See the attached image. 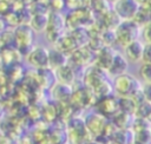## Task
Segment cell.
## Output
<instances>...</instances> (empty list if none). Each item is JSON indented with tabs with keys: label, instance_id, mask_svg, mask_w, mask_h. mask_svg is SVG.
Instances as JSON below:
<instances>
[{
	"label": "cell",
	"instance_id": "obj_1",
	"mask_svg": "<svg viewBox=\"0 0 151 144\" xmlns=\"http://www.w3.org/2000/svg\"><path fill=\"white\" fill-rule=\"evenodd\" d=\"M112 85L114 92L118 93L120 97H132L142 90L140 83L133 76L126 72L114 77Z\"/></svg>",
	"mask_w": 151,
	"mask_h": 144
},
{
	"label": "cell",
	"instance_id": "obj_2",
	"mask_svg": "<svg viewBox=\"0 0 151 144\" xmlns=\"http://www.w3.org/2000/svg\"><path fill=\"white\" fill-rule=\"evenodd\" d=\"M140 31L142 30L134 19L123 20L116 30V39L124 47L129 42L139 39Z\"/></svg>",
	"mask_w": 151,
	"mask_h": 144
},
{
	"label": "cell",
	"instance_id": "obj_3",
	"mask_svg": "<svg viewBox=\"0 0 151 144\" xmlns=\"http://www.w3.org/2000/svg\"><path fill=\"white\" fill-rule=\"evenodd\" d=\"M48 54H50V51L46 47L38 45L32 47L26 53V59L31 66L40 70V68L48 67Z\"/></svg>",
	"mask_w": 151,
	"mask_h": 144
},
{
	"label": "cell",
	"instance_id": "obj_4",
	"mask_svg": "<svg viewBox=\"0 0 151 144\" xmlns=\"http://www.w3.org/2000/svg\"><path fill=\"white\" fill-rule=\"evenodd\" d=\"M14 41L19 48H27L28 51L32 48V42L34 39V30L28 25H20L15 28Z\"/></svg>",
	"mask_w": 151,
	"mask_h": 144
},
{
	"label": "cell",
	"instance_id": "obj_5",
	"mask_svg": "<svg viewBox=\"0 0 151 144\" xmlns=\"http://www.w3.org/2000/svg\"><path fill=\"white\" fill-rule=\"evenodd\" d=\"M116 13L123 20L134 19L139 11V4L137 0H117L114 4Z\"/></svg>",
	"mask_w": 151,
	"mask_h": 144
},
{
	"label": "cell",
	"instance_id": "obj_6",
	"mask_svg": "<svg viewBox=\"0 0 151 144\" xmlns=\"http://www.w3.org/2000/svg\"><path fill=\"white\" fill-rule=\"evenodd\" d=\"M144 51V42L139 39L133 40L124 46V55L129 63H142Z\"/></svg>",
	"mask_w": 151,
	"mask_h": 144
},
{
	"label": "cell",
	"instance_id": "obj_7",
	"mask_svg": "<svg viewBox=\"0 0 151 144\" xmlns=\"http://www.w3.org/2000/svg\"><path fill=\"white\" fill-rule=\"evenodd\" d=\"M129 67V61L125 58V55H122L119 53H116L113 57V60L107 70V73L112 77H117L119 74H123L127 71Z\"/></svg>",
	"mask_w": 151,
	"mask_h": 144
},
{
	"label": "cell",
	"instance_id": "obj_8",
	"mask_svg": "<svg viewBox=\"0 0 151 144\" xmlns=\"http://www.w3.org/2000/svg\"><path fill=\"white\" fill-rule=\"evenodd\" d=\"M98 111L101 114L109 116V114H116L119 111V103L111 96H105L101 102L98 104Z\"/></svg>",
	"mask_w": 151,
	"mask_h": 144
},
{
	"label": "cell",
	"instance_id": "obj_9",
	"mask_svg": "<svg viewBox=\"0 0 151 144\" xmlns=\"http://www.w3.org/2000/svg\"><path fill=\"white\" fill-rule=\"evenodd\" d=\"M85 125L87 126L88 130H91V132H93V133L96 132L98 135L101 131H104V129H105V117L100 112L92 113L86 119Z\"/></svg>",
	"mask_w": 151,
	"mask_h": 144
},
{
	"label": "cell",
	"instance_id": "obj_10",
	"mask_svg": "<svg viewBox=\"0 0 151 144\" xmlns=\"http://www.w3.org/2000/svg\"><path fill=\"white\" fill-rule=\"evenodd\" d=\"M72 94V90H71V86L70 84H66V83H55L53 86H52V96L55 100H59V102H64L66 99H68Z\"/></svg>",
	"mask_w": 151,
	"mask_h": 144
},
{
	"label": "cell",
	"instance_id": "obj_11",
	"mask_svg": "<svg viewBox=\"0 0 151 144\" xmlns=\"http://www.w3.org/2000/svg\"><path fill=\"white\" fill-rule=\"evenodd\" d=\"M66 65V55L60 50H52L48 54V67L52 68H59L61 66Z\"/></svg>",
	"mask_w": 151,
	"mask_h": 144
},
{
	"label": "cell",
	"instance_id": "obj_12",
	"mask_svg": "<svg viewBox=\"0 0 151 144\" xmlns=\"http://www.w3.org/2000/svg\"><path fill=\"white\" fill-rule=\"evenodd\" d=\"M47 25H48V18L44 14H35L33 18H32V21H31V27L35 31V32H42L47 28Z\"/></svg>",
	"mask_w": 151,
	"mask_h": 144
},
{
	"label": "cell",
	"instance_id": "obj_13",
	"mask_svg": "<svg viewBox=\"0 0 151 144\" xmlns=\"http://www.w3.org/2000/svg\"><path fill=\"white\" fill-rule=\"evenodd\" d=\"M132 143H134V144H151V127L133 132Z\"/></svg>",
	"mask_w": 151,
	"mask_h": 144
},
{
	"label": "cell",
	"instance_id": "obj_14",
	"mask_svg": "<svg viewBox=\"0 0 151 144\" xmlns=\"http://www.w3.org/2000/svg\"><path fill=\"white\" fill-rule=\"evenodd\" d=\"M138 73L144 83H151V64L142 63L138 70Z\"/></svg>",
	"mask_w": 151,
	"mask_h": 144
},
{
	"label": "cell",
	"instance_id": "obj_15",
	"mask_svg": "<svg viewBox=\"0 0 151 144\" xmlns=\"http://www.w3.org/2000/svg\"><path fill=\"white\" fill-rule=\"evenodd\" d=\"M140 35L143 37L145 44H151V20L146 21L143 25V28L140 31Z\"/></svg>",
	"mask_w": 151,
	"mask_h": 144
},
{
	"label": "cell",
	"instance_id": "obj_16",
	"mask_svg": "<svg viewBox=\"0 0 151 144\" xmlns=\"http://www.w3.org/2000/svg\"><path fill=\"white\" fill-rule=\"evenodd\" d=\"M142 63L151 64V44H145L144 42V51H143Z\"/></svg>",
	"mask_w": 151,
	"mask_h": 144
},
{
	"label": "cell",
	"instance_id": "obj_17",
	"mask_svg": "<svg viewBox=\"0 0 151 144\" xmlns=\"http://www.w3.org/2000/svg\"><path fill=\"white\" fill-rule=\"evenodd\" d=\"M142 92H143L144 99L151 103V83H144V85L142 86Z\"/></svg>",
	"mask_w": 151,
	"mask_h": 144
},
{
	"label": "cell",
	"instance_id": "obj_18",
	"mask_svg": "<svg viewBox=\"0 0 151 144\" xmlns=\"http://www.w3.org/2000/svg\"><path fill=\"white\" fill-rule=\"evenodd\" d=\"M146 120L150 123V125H151V111H150V113L147 114V117H146Z\"/></svg>",
	"mask_w": 151,
	"mask_h": 144
},
{
	"label": "cell",
	"instance_id": "obj_19",
	"mask_svg": "<svg viewBox=\"0 0 151 144\" xmlns=\"http://www.w3.org/2000/svg\"><path fill=\"white\" fill-rule=\"evenodd\" d=\"M113 144H120V143H117V142H114V143H113Z\"/></svg>",
	"mask_w": 151,
	"mask_h": 144
}]
</instances>
